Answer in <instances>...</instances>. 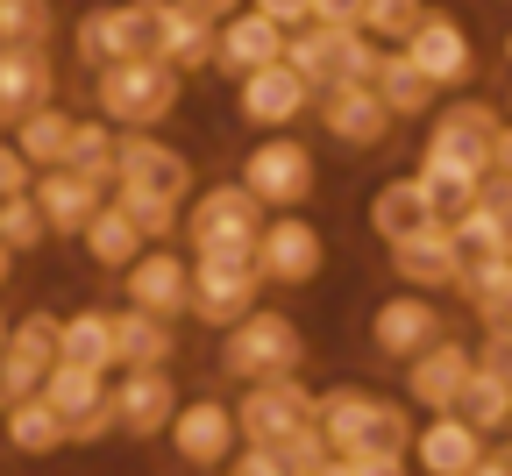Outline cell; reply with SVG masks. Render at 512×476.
<instances>
[{
    "label": "cell",
    "mask_w": 512,
    "mask_h": 476,
    "mask_svg": "<svg viewBox=\"0 0 512 476\" xmlns=\"http://www.w3.org/2000/svg\"><path fill=\"white\" fill-rule=\"evenodd\" d=\"M313 427H320V441H328V455L406 448L413 441L406 398H384L370 384H328V391H313Z\"/></svg>",
    "instance_id": "obj_1"
},
{
    "label": "cell",
    "mask_w": 512,
    "mask_h": 476,
    "mask_svg": "<svg viewBox=\"0 0 512 476\" xmlns=\"http://www.w3.org/2000/svg\"><path fill=\"white\" fill-rule=\"evenodd\" d=\"M178 93H185V79L150 50L143 57H114V64L93 72V107H100L107 128H164L178 114Z\"/></svg>",
    "instance_id": "obj_2"
},
{
    "label": "cell",
    "mask_w": 512,
    "mask_h": 476,
    "mask_svg": "<svg viewBox=\"0 0 512 476\" xmlns=\"http://www.w3.org/2000/svg\"><path fill=\"white\" fill-rule=\"evenodd\" d=\"M299 363H306V334H299V320L278 313V306H249L242 320L221 327V342H214V370H221V377H242V384H256V377H292Z\"/></svg>",
    "instance_id": "obj_3"
},
{
    "label": "cell",
    "mask_w": 512,
    "mask_h": 476,
    "mask_svg": "<svg viewBox=\"0 0 512 476\" xmlns=\"http://www.w3.org/2000/svg\"><path fill=\"white\" fill-rule=\"evenodd\" d=\"M256 228H264V207L235 185V178H214V185H192V199L178 207V235L185 256H207V249H228V256H249Z\"/></svg>",
    "instance_id": "obj_4"
},
{
    "label": "cell",
    "mask_w": 512,
    "mask_h": 476,
    "mask_svg": "<svg viewBox=\"0 0 512 476\" xmlns=\"http://www.w3.org/2000/svg\"><path fill=\"white\" fill-rule=\"evenodd\" d=\"M235 185H242L264 214H292V207H306V199L320 192V157L299 143L292 128H271L264 143H249Z\"/></svg>",
    "instance_id": "obj_5"
},
{
    "label": "cell",
    "mask_w": 512,
    "mask_h": 476,
    "mask_svg": "<svg viewBox=\"0 0 512 476\" xmlns=\"http://www.w3.org/2000/svg\"><path fill=\"white\" fill-rule=\"evenodd\" d=\"M249 306H264V278H256L249 256H228V249H207V256H185V320L200 327H228L242 320Z\"/></svg>",
    "instance_id": "obj_6"
},
{
    "label": "cell",
    "mask_w": 512,
    "mask_h": 476,
    "mask_svg": "<svg viewBox=\"0 0 512 476\" xmlns=\"http://www.w3.org/2000/svg\"><path fill=\"white\" fill-rule=\"evenodd\" d=\"M164 448H171V462L185 469V476H214L228 455H235V405L221 398V391H192V398H178L171 405V420H164V434H157Z\"/></svg>",
    "instance_id": "obj_7"
},
{
    "label": "cell",
    "mask_w": 512,
    "mask_h": 476,
    "mask_svg": "<svg viewBox=\"0 0 512 476\" xmlns=\"http://www.w3.org/2000/svg\"><path fill=\"white\" fill-rule=\"evenodd\" d=\"M249 263H256V278H264V292H306L320 270H328V235H320L299 207L292 214H264V228H256L249 242Z\"/></svg>",
    "instance_id": "obj_8"
},
{
    "label": "cell",
    "mask_w": 512,
    "mask_h": 476,
    "mask_svg": "<svg viewBox=\"0 0 512 476\" xmlns=\"http://www.w3.org/2000/svg\"><path fill=\"white\" fill-rule=\"evenodd\" d=\"M399 57L413 64V72H420L434 93H463V86L477 79V43H470V29H463L456 15H434V8L406 29Z\"/></svg>",
    "instance_id": "obj_9"
},
{
    "label": "cell",
    "mask_w": 512,
    "mask_h": 476,
    "mask_svg": "<svg viewBox=\"0 0 512 476\" xmlns=\"http://www.w3.org/2000/svg\"><path fill=\"white\" fill-rule=\"evenodd\" d=\"M434 334H448V313L434 306V292H406V285H392L377 306H370V356L377 363H406V356H420Z\"/></svg>",
    "instance_id": "obj_10"
},
{
    "label": "cell",
    "mask_w": 512,
    "mask_h": 476,
    "mask_svg": "<svg viewBox=\"0 0 512 476\" xmlns=\"http://www.w3.org/2000/svg\"><path fill=\"white\" fill-rule=\"evenodd\" d=\"M43 398H50V413L64 420V448H100V441L114 434V413H107V370L50 363Z\"/></svg>",
    "instance_id": "obj_11"
},
{
    "label": "cell",
    "mask_w": 512,
    "mask_h": 476,
    "mask_svg": "<svg viewBox=\"0 0 512 476\" xmlns=\"http://www.w3.org/2000/svg\"><path fill=\"white\" fill-rule=\"evenodd\" d=\"M235 114H242L256 135H271V128H299V121L313 114V86L292 72L285 57H271V64H256V72H242V79H235Z\"/></svg>",
    "instance_id": "obj_12"
},
{
    "label": "cell",
    "mask_w": 512,
    "mask_h": 476,
    "mask_svg": "<svg viewBox=\"0 0 512 476\" xmlns=\"http://www.w3.org/2000/svg\"><path fill=\"white\" fill-rule=\"evenodd\" d=\"M399 370H406V405H420V413H456V398H463L477 356H470L463 334H434V342L420 356H406Z\"/></svg>",
    "instance_id": "obj_13"
},
{
    "label": "cell",
    "mask_w": 512,
    "mask_h": 476,
    "mask_svg": "<svg viewBox=\"0 0 512 476\" xmlns=\"http://www.w3.org/2000/svg\"><path fill=\"white\" fill-rule=\"evenodd\" d=\"M114 278H121V306L157 313V320H185V249L178 242H143V256L121 263Z\"/></svg>",
    "instance_id": "obj_14"
},
{
    "label": "cell",
    "mask_w": 512,
    "mask_h": 476,
    "mask_svg": "<svg viewBox=\"0 0 512 476\" xmlns=\"http://www.w3.org/2000/svg\"><path fill=\"white\" fill-rule=\"evenodd\" d=\"M72 50H79L86 72H100V64H114V57H143V50H150V0L86 8L79 29H72Z\"/></svg>",
    "instance_id": "obj_15"
},
{
    "label": "cell",
    "mask_w": 512,
    "mask_h": 476,
    "mask_svg": "<svg viewBox=\"0 0 512 476\" xmlns=\"http://www.w3.org/2000/svg\"><path fill=\"white\" fill-rule=\"evenodd\" d=\"M50 363H57V313H50V306L15 313V320H8V342H0V391H8V398L43 391Z\"/></svg>",
    "instance_id": "obj_16"
},
{
    "label": "cell",
    "mask_w": 512,
    "mask_h": 476,
    "mask_svg": "<svg viewBox=\"0 0 512 476\" xmlns=\"http://www.w3.org/2000/svg\"><path fill=\"white\" fill-rule=\"evenodd\" d=\"M228 405H235V434H242V441H278L285 427L313 420V391H306L299 370H292V377H256V384H242V398H228Z\"/></svg>",
    "instance_id": "obj_17"
},
{
    "label": "cell",
    "mask_w": 512,
    "mask_h": 476,
    "mask_svg": "<svg viewBox=\"0 0 512 476\" xmlns=\"http://www.w3.org/2000/svg\"><path fill=\"white\" fill-rule=\"evenodd\" d=\"M171 405H178L171 370H121V377H107V413H114V434H128V441H157L164 420H171Z\"/></svg>",
    "instance_id": "obj_18"
},
{
    "label": "cell",
    "mask_w": 512,
    "mask_h": 476,
    "mask_svg": "<svg viewBox=\"0 0 512 476\" xmlns=\"http://www.w3.org/2000/svg\"><path fill=\"white\" fill-rule=\"evenodd\" d=\"M384 249H392V285H406V292H448V285H456V270H463L448 221H427V228L384 242Z\"/></svg>",
    "instance_id": "obj_19"
},
{
    "label": "cell",
    "mask_w": 512,
    "mask_h": 476,
    "mask_svg": "<svg viewBox=\"0 0 512 476\" xmlns=\"http://www.w3.org/2000/svg\"><path fill=\"white\" fill-rule=\"evenodd\" d=\"M313 114L328 128V143H342V150H377L384 135H392V114H384L377 86H320Z\"/></svg>",
    "instance_id": "obj_20"
},
{
    "label": "cell",
    "mask_w": 512,
    "mask_h": 476,
    "mask_svg": "<svg viewBox=\"0 0 512 476\" xmlns=\"http://www.w3.org/2000/svg\"><path fill=\"white\" fill-rule=\"evenodd\" d=\"M150 57H164L171 72H207L214 64V22L185 0H150Z\"/></svg>",
    "instance_id": "obj_21"
},
{
    "label": "cell",
    "mask_w": 512,
    "mask_h": 476,
    "mask_svg": "<svg viewBox=\"0 0 512 476\" xmlns=\"http://www.w3.org/2000/svg\"><path fill=\"white\" fill-rule=\"evenodd\" d=\"M406 448H413V476H463L491 448V434H477L463 413H427Z\"/></svg>",
    "instance_id": "obj_22"
},
{
    "label": "cell",
    "mask_w": 512,
    "mask_h": 476,
    "mask_svg": "<svg viewBox=\"0 0 512 476\" xmlns=\"http://www.w3.org/2000/svg\"><path fill=\"white\" fill-rule=\"evenodd\" d=\"M29 199H36V214H43V228H50V235L79 242V228L93 221V207H100L107 192H100L86 171H72V164H50V171H36V178H29Z\"/></svg>",
    "instance_id": "obj_23"
},
{
    "label": "cell",
    "mask_w": 512,
    "mask_h": 476,
    "mask_svg": "<svg viewBox=\"0 0 512 476\" xmlns=\"http://www.w3.org/2000/svg\"><path fill=\"white\" fill-rule=\"evenodd\" d=\"M271 57H285V29L264 22L256 8H235V15L214 22V72L221 79H242L256 64H271Z\"/></svg>",
    "instance_id": "obj_24"
},
{
    "label": "cell",
    "mask_w": 512,
    "mask_h": 476,
    "mask_svg": "<svg viewBox=\"0 0 512 476\" xmlns=\"http://www.w3.org/2000/svg\"><path fill=\"white\" fill-rule=\"evenodd\" d=\"M57 93L50 50L43 43H0V128H15L29 107H43Z\"/></svg>",
    "instance_id": "obj_25"
},
{
    "label": "cell",
    "mask_w": 512,
    "mask_h": 476,
    "mask_svg": "<svg viewBox=\"0 0 512 476\" xmlns=\"http://www.w3.org/2000/svg\"><path fill=\"white\" fill-rule=\"evenodd\" d=\"M498 107L484 100H448L434 107V128H427V150H448V157H463V164H484L491 171V135H498Z\"/></svg>",
    "instance_id": "obj_26"
},
{
    "label": "cell",
    "mask_w": 512,
    "mask_h": 476,
    "mask_svg": "<svg viewBox=\"0 0 512 476\" xmlns=\"http://www.w3.org/2000/svg\"><path fill=\"white\" fill-rule=\"evenodd\" d=\"M178 356V327L136 306H114V370H171Z\"/></svg>",
    "instance_id": "obj_27"
},
{
    "label": "cell",
    "mask_w": 512,
    "mask_h": 476,
    "mask_svg": "<svg viewBox=\"0 0 512 476\" xmlns=\"http://www.w3.org/2000/svg\"><path fill=\"white\" fill-rule=\"evenodd\" d=\"M0 434H8V455H22V462H50V455H64V420L50 413V398H43V391L0 405Z\"/></svg>",
    "instance_id": "obj_28"
},
{
    "label": "cell",
    "mask_w": 512,
    "mask_h": 476,
    "mask_svg": "<svg viewBox=\"0 0 512 476\" xmlns=\"http://www.w3.org/2000/svg\"><path fill=\"white\" fill-rule=\"evenodd\" d=\"M57 363L114 370V306H72V313H57Z\"/></svg>",
    "instance_id": "obj_29"
},
{
    "label": "cell",
    "mask_w": 512,
    "mask_h": 476,
    "mask_svg": "<svg viewBox=\"0 0 512 476\" xmlns=\"http://www.w3.org/2000/svg\"><path fill=\"white\" fill-rule=\"evenodd\" d=\"M420 192H427V207H434V221H456L470 199H477V185H484V164H463V157H448V150H420Z\"/></svg>",
    "instance_id": "obj_30"
},
{
    "label": "cell",
    "mask_w": 512,
    "mask_h": 476,
    "mask_svg": "<svg viewBox=\"0 0 512 476\" xmlns=\"http://www.w3.org/2000/svg\"><path fill=\"white\" fill-rule=\"evenodd\" d=\"M427 221H434V207H427V192H420L413 171L384 178V185L370 192V235H377V242H399V235H413V228H427Z\"/></svg>",
    "instance_id": "obj_31"
},
{
    "label": "cell",
    "mask_w": 512,
    "mask_h": 476,
    "mask_svg": "<svg viewBox=\"0 0 512 476\" xmlns=\"http://www.w3.org/2000/svg\"><path fill=\"white\" fill-rule=\"evenodd\" d=\"M342 36H349V29H320V22L285 29V64H292V72H299L313 93L342 79Z\"/></svg>",
    "instance_id": "obj_32"
},
{
    "label": "cell",
    "mask_w": 512,
    "mask_h": 476,
    "mask_svg": "<svg viewBox=\"0 0 512 476\" xmlns=\"http://www.w3.org/2000/svg\"><path fill=\"white\" fill-rule=\"evenodd\" d=\"M8 143L29 157V171H50V164H64V150H72V114H64L57 100H43V107H29L8 128Z\"/></svg>",
    "instance_id": "obj_33"
},
{
    "label": "cell",
    "mask_w": 512,
    "mask_h": 476,
    "mask_svg": "<svg viewBox=\"0 0 512 476\" xmlns=\"http://www.w3.org/2000/svg\"><path fill=\"white\" fill-rule=\"evenodd\" d=\"M370 86H377V100H384V114H392V121H420V114H434V86L399 57V43H384Z\"/></svg>",
    "instance_id": "obj_34"
},
{
    "label": "cell",
    "mask_w": 512,
    "mask_h": 476,
    "mask_svg": "<svg viewBox=\"0 0 512 476\" xmlns=\"http://www.w3.org/2000/svg\"><path fill=\"white\" fill-rule=\"evenodd\" d=\"M79 242H86V256H93L100 270H121V263H136V256H143V228L128 221L114 199H100V207H93V221L79 228Z\"/></svg>",
    "instance_id": "obj_35"
},
{
    "label": "cell",
    "mask_w": 512,
    "mask_h": 476,
    "mask_svg": "<svg viewBox=\"0 0 512 476\" xmlns=\"http://www.w3.org/2000/svg\"><path fill=\"white\" fill-rule=\"evenodd\" d=\"M448 235H456V256H463V263H484V256H505L512 221H505L498 207H484V199H470V207L448 221Z\"/></svg>",
    "instance_id": "obj_36"
},
{
    "label": "cell",
    "mask_w": 512,
    "mask_h": 476,
    "mask_svg": "<svg viewBox=\"0 0 512 476\" xmlns=\"http://www.w3.org/2000/svg\"><path fill=\"white\" fill-rule=\"evenodd\" d=\"M456 413H463L477 434H505V420H512V384L491 377V370H470V384H463V398H456Z\"/></svg>",
    "instance_id": "obj_37"
},
{
    "label": "cell",
    "mask_w": 512,
    "mask_h": 476,
    "mask_svg": "<svg viewBox=\"0 0 512 476\" xmlns=\"http://www.w3.org/2000/svg\"><path fill=\"white\" fill-rule=\"evenodd\" d=\"M64 164H72V171H86L100 192L114 185V128L93 114V121H79L72 114V150H64Z\"/></svg>",
    "instance_id": "obj_38"
},
{
    "label": "cell",
    "mask_w": 512,
    "mask_h": 476,
    "mask_svg": "<svg viewBox=\"0 0 512 476\" xmlns=\"http://www.w3.org/2000/svg\"><path fill=\"white\" fill-rule=\"evenodd\" d=\"M427 15V0H363L356 8V29L377 36V43H406V29Z\"/></svg>",
    "instance_id": "obj_39"
},
{
    "label": "cell",
    "mask_w": 512,
    "mask_h": 476,
    "mask_svg": "<svg viewBox=\"0 0 512 476\" xmlns=\"http://www.w3.org/2000/svg\"><path fill=\"white\" fill-rule=\"evenodd\" d=\"M0 242H8L15 256H29V249L50 242V228H43V214H36L29 192H8V199H0Z\"/></svg>",
    "instance_id": "obj_40"
},
{
    "label": "cell",
    "mask_w": 512,
    "mask_h": 476,
    "mask_svg": "<svg viewBox=\"0 0 512 476\" xmlns=\"http://www.w3.org/2000/svg\"><path fill=\"white\" fill-rule=\"evenodd\" d=\"M264 448L278 455V469H285V476H313L320 462H328V441H320V427H313V420L285 427V434H278V441H264Z\"/></svg>",
    "instance_id": "obj_41"
},
{
    "label": "cell",
    "mask_w": 512,
    "mask_h": 476,
    "mask_svg": "<svg viewBox=\"0 0 512 476\" xmlns=\"http://www.w3.org/2000/svg\"><path fill=\"white\" fill-rule=\"evenodd\" d=\"M50 0H0V43H50Z\"/></svg>",
    "instance_id": "obj_42"
},
{
    "label": "cell",
    "mask_w": 512,
    "mask_h": 476,
    "mask_svg": "<svg viewBox=\"0 0 512 476\" xmlns=\"http://www.w3.org/2000/svg\"><path fill=\"white\" fill-rule=\"evenodd\" d=\"M342 476H413L406 448H363V455H335Z\"/></svg>",
    "instance_id": "obj_43"
},
{
    "label": "cell",
    "mask_w": 512,
    "mask_h": 476,
    "mask_svg": "<svg viewBox=\"0 0 512 476\" xmlns=\"http://www.w3.org/2000/svg\"><path fill=\"white\" fill-rule=\"evenodd\" d=\"M221 469H228V476H285V469H278V455H271L264 441H235V455H228Z\"/></svg>",
    "instance_id": "obj_44"
},
{
    "label": "cell",
    "mask_w": 512,
    "mask_h": 476,
    "mask_svg": "<svg viewBox=\"0 0 512 476\" xmlns=\"http://www.w3.org/2000/svg\"><path fill=\"white\" fill-rule=\"evenodd\" d=\"M470 356H477V370H491V377L512 384V327H491V334H484V349H470Z\"/></svg>",
    "instance_id": "obj_45"
},
{
    "label": "cell",
    "mask_w": 512,
    "mask_h": 476,
    "mask_svg": "<svg viewBox=\"0 0 512 476\" xmlns=\"http://www.w3.org/2000/svg\"><path fill=\"white\" fill-rule=\"evenodd\" d=\"M29 178H36V171H29V157L8 143V135H0V199H8V192H29Z\"/></svg>",
    "instance_id": "obj_46"
},
{
    "label": "cell",
    "mask_w": 512,
    "mask_h": 476,
    "mask_svg": "<svg viewBox=\"0 0 512 476\" xmlns=\"http://www.w3.org/2000/svg\"><path fill=\"white\" fill-rule=\"evenodd\" d=\"M242 8H256V15H264V22H278V29L313 22V8H306V0H242Z\"/></svg>",
    "instance_id": "obj_47"
},
{
    "label": "cell",
    "mask_w": 512,
    "mask_h": 476,
    "mask_svg": "<svg viewBox=\"0 0 512 476\" xmlns=\"http://www.w3.org/2000/svg\"><path fill=\"white\" fill-rule=\"evenodd\" d=\"M306 8H313L320 29H356V8H363V0H306Z\"/></svg>",
    "instance_id": "obj_48"
},
{
    "label": "cell",
    "mask_w": 512,
    "mask_h": 476,
    "mask_svg": "<svg viewBox=\"0 0 512 476\" xmlns=\"http://www.w3.org/2000/svg\"><path fill=\"white\" fill-rule=\"evenodd\" d=\"M491 171L512 178V121H498V135H491Z\"/></svg>",
    "instance_id": "obj_49"
},
{
    "label": "cell",
    "mask_w": 512,
    "mask_h": 476,
    "mask_svg": "<svg viewBox=\"0 0 512 476\" xmlns=\"http://www.w3.org/2000/svg\"><path fill=\"white\" fill-rule=\"evenodd\" d=\"M463 476H512V455H505V448H484V455H477Z\"/></svg>",
    "instance_id": "obj_50"
},
{
    "label": "cell",
    "mask_w": 512,
    "mask_h": 476,
    "mask_svg": "<svg viewBox=\"0 0 512 476\" xmlns=\"http://www.w3.org/2000/svg\"><path fill=\"white\" fill-rule=\"evenodd\" d=\"M185 8H200L207 22H221V15H235V8H242V0H185Z\"/></svg>",
    "instance_id": "obj_51"
},
{
    "label": "cell",
    "mask_w": 512,
    "mask_h": 476,
    "mask_svg": "<svg viewBox=\"0 0 512 476\" xmlns=\"http://www.w3.org/2000/svg\"><path fill=\"white\" fill-rule=\"evenodd\" d=\"M15 263H22V256H15L8 242H0V292H8V285H15Z\"/></svg>",
    "instance_id": "obj_52"
},
{
    "label": "cell",
    "mask_w": 512,
    "mask_h": 476,
    "mask_svg": "<svg viewBox=\"0 0 512 476\" xmlns=\"http://www.w3.org/2000/svg\"><path fill=\"white\" fill-rule=\"evenodd\" d=\"M491 327H512V299H505V313H498V320H491Z\"/></svg>",
    "instance_id": "obj_53"
},
{
    "label": "cell",
    "mask_w": 512,
    "mask_h": 476,
    "mask_svg": "<svg viewBox=\"0 0 512 476\" xmlns=\"http://www.w3.org/2000/svg\"><path fill=\"white\" fill-rule=\"evenodd\" d=\"M0 342H8V306H0Z\"/></svg>",
    "instance_id": "obj_54"
},
{
    "label": "cell",
    "mask_w": 512,
    "mask_h": 476,
    "mask_svg": "<svg viewBox=\"0 0 512 476\" xmlns=\"http://www.w3.org/2000/svg\"><path fill=\"white\" fill-rule=\"evenodd\" d=\"M505 64H512V29H505Z\"/></svg>",
    "instance_id": "obj_55"
},
{
    "label": "cell",
    "mask_w": 512,
    "mask_h": 476,
    "mask_svg": "<svg viewBox=\"0 0 512 476\" xmlns=\"http://www.w3.org/2000/svg\"><path fill=\"white\" fill-rule=\"evenodd\" d=\"M505 263H512V235H505Z\"/></svg>",
    "instance_id": "obj_56"
},
{
    "label": "cell",
    "mask_w": 512,
    "mask_h": 476,
    "mask_svg": "<svg viewBox=\"0 0 512 476\" xmlns=\"http://www.w3.org/2000/svg\"><path fill=\"white\" fill-rule=\"evenodd\" d=\"M505 121H512V100H505Z\"/></svg>",
    "instance_id": "obj_57"
},
{
    "label": "cell",
    "mask_w": 512,
    "mask_h": 476,
    "mask_svg": "<svg viewBox=\"0 0 512 476\" xmlns=\"http://www.w3.org/2000/svg\"><path fill=\"white\" fill-rule=\"evenodd\" d=\"M505 455H512V434H505Z\"/></svg>",
    "instance_id": "obj_58"
},
{
    "label": "cell",
    "mask_w": 512,
    "mask_h": 476,
    "mask_svg": "<svg viewBox=\"0 0 512 476\" xmlns=\"http://www.w3.org/2000/svg\"><path fill=\"white\" fill-rule=\"evenodd\" d=\"M0 405H8V391H0Z\"/></svg>",
    "instance_id": "obj_59"
},
{
    "label": "cell",
    "mask_w": 512,
    "mask_h": 476,
    "mask_svg": "<svg viewBox=\"0 0 512 476\" xmlns=\"http://www.w3.org/2000/svg\"><path fill=\"white\" fill-rule=\"evenodd\" d=\"M505 434H512V420H505Z\"/></svg>",
    "instance_id": "obj_60"
}]
</instances>
